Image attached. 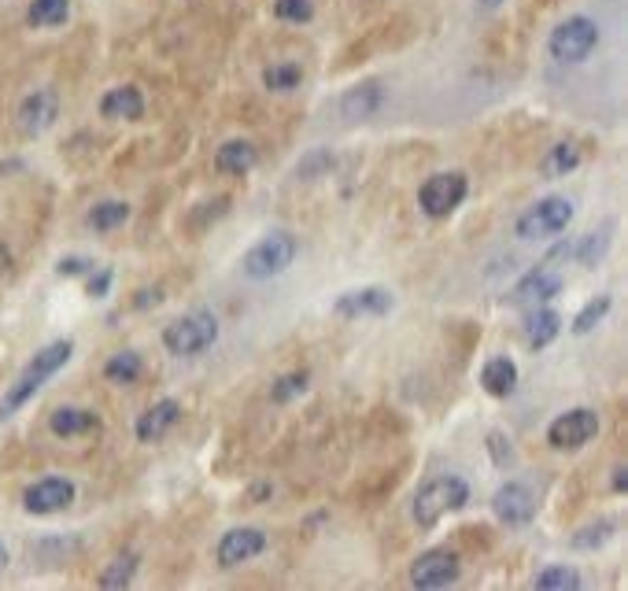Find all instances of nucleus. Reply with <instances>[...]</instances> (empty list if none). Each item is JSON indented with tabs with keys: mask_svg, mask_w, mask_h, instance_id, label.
<instances>
[{
	"mask_svg": "<svg viewBox=\"0 0 628 591\" xmlns=\"http://www.w3.org/2000/svg\"><path fill=\"white\" fill-rule=\"evenodd\" d=\"M532 588H540V591H577V588H584V580H580V573L573 566H547L544 573H536Z\"/></svg>",
	"mask_w": 628,
	"mask_h": 591,
	"instance_id": "nucleus-28",
	"label": "nucleus"
},
{
	"mask_svg": "<svg viewBox=\"0 0 628 591\" xmlns=\"http://www.w3.org/2000/svg\"><path fill=\"white\" fill-rule=\"evenodd\" d=\"M481 388L488 396L507 399L514 388H518V366L507 359V355H496L481 366Z\"/></svg>",
	"mask_w": 628,
	"mask_h": 591,
	"instance_id": "nucleus-20",
	"label": "nucleus"
},
{
	"mask_svg": "<svg viewBox=\"0 0 628 591\" xmlns=\"http://www.w3.org/2000/svg\"><path fill=\"white\" fill-rule=\"evenodd\" d=\"M599 433V414L588 407H573V411L558 414L551 429H547V444L555 451H580L592 436Z\"/></svg>",
	"mask_w": 628,
	"mask_h": 591,
	"instance_id": "nucleus-8",
	"label": "nucleus"
},
{
	"mask_svg": "<svg viewBox=\"0 0 628 591\" xmlns=\"http://www.w3.org/2000/svg\"><path fill=\"white\" fill-rule=\"evenodd\" d=\"M8 562H12V555H8V547H4V540H0V569H8Z\"/></svg>",
	"mask_w": 628,
	"mask_h": 591,
	"instance_id": "nucleus-40",
	"label": "nucleus"
},
{
	"mask_svg": "<svg viewBox=\"0 0 628 591\" xmlns=\"http://www.w3.org/2000/svg\"><path fill=\"white\" fill-rule=\"evenodd\" d=\"M218 340V318L211 311H189L163 329V348L174 359H196Z\"/></svg>",
	"mask_w": 628,
	"mask_h": 591,
	"instance_id": "nucleus-5",
	"label": "nucleus"
},
{
	"mask_svg": "<svg viewBox=\"0 0 628 591\" xmlns=\"http://www.w3.org/2000/svg\"><path fill=\"white\" fill-rule=\"evenodd\" d=\"M74 481L71 477H41L34 481L30 488L23 492V510L26 514H37V518H45V514H60L74 503Z\"/></svg>",
	"mask_w": 628,
	"mask_h": 591,
	"instance_id": "nucleus-10",
	"label": "nucleus"
},
{
	"mask_svg": "<svg viewBox=\"0 0 628 591\" xmlns=\"http://www.w3.org/2000/svg\"><path fill=\"white\" fill-rule=\"evenodd\" d=\"M141 370H145V362H141V355L137 351H115L108 362H104V377H108L111 385H133L137 377H141Z\"/></svg>",
	"mask_w": 628,
	"mask_h": 591,
	"instance_id": "nucleus-24",
	"label": "nucleus"
},
{
	"mask_svg": "<svg viewBox=\"0 0 628 591\" xmlns=\"http://www.w3.org/2000/svg\"><path fill=\"white\" fill-rule=\"evenodd\" d=\"M385 108V85L381 82H363L355 85V89H348L344 97H340L337 111L344 122H366L374 119L377 111Z\"/></svg>",
	"mask_w": 628,
	"mask_h": 591,
	"instance_id": "nucleus-16",
	"label": "nucleus"
},
{
	"mask_svg": "<svg viewBox=\"0 0 628 591\" xmlns=\"http://www.w3.org/2000/svg\"><path fill=\"white\" fill-rule=\"evenodd\" d=\"M466 193H470L466 174H459V170H440V174H433L429 181H422V189H418V207H422L429 218H447L459 211Z\"/></svg>",
	"mask_w": 628,
	"mask_h": 591,
	"instance_id": "nucleus-7",
	"label": "nucleus"
},
{
	"mask_svg": "<svg viewBox=\"0 0 628 591\" xmlns=\"http://www.w3.org/2000/svg\"><path fill=\"white\" fill-rule=\"evenodd\" d=\"M614 521H599V525H588V529H580L577 536H573V547L577 551H592V547H599V543H606L610 536H614Z\"/></svg>",
	"mask_w": 628,
	"mask_h": 591,
	"instance_id": "nucleus-35",
	"label": "nucleus"
},
{
	"mask_svg": "<svg viewBox=\"0 0 628 591\" xmlns=\"http://www.w3.org/2000/svg\"><path fill=\"white\" fill-rule=\"evenodd\" d=\"M71 355H74V340H52V344H45V348L37 351L34 359L26 362L23 374L15 377V385L4 392V399H0V422L12 418L15 411H23L26 403L49 385L67 362H71Z\"/></svg>",
	"mask_w": 628,
	"mask_h": 591,
	"instance_id": "nucleus-1",
	"label": "nucleus"
},
{
	"mask_svg": "<svg viewBox=\"0 0 628 591\" xmlns=\"http://www.w3.org/2000/svg\"><path fill=\"white\" fill-rule=\"evenodd\" d=\"M569 222H573V200H566V196H544L529 211H521V218L514 222V233L525 244H540L558 237V233H566Z\"/></svg>",
	"mask_w": 628,
	"mask_h": 591,
	"instance_id": "nucleus-6",
	"label": "nucleus"
},
{
	"mask_svg": "<svg viewBox=\"0 0 628 591\" xmlns=\"http://www.w3.org/2000/svg\"><path fill=\"white\" fill-rule=\"evenodd\" d=\"M296 252H300V244H296V237H292L289 230L266 233L263 241H255L252 248L244 252V259H241L244 278H252V281L278 278V274H285V270L292 266Z\"/></svg>",
	"mask_w": 628,
	"mask_h": 591,
	"instance_id": "nucleus-4",
	"label": "nucleus"
},
{
	"mask_svg": "<svg viewBox=\"0 0 628 591\" xmlns=\"http://www.w3.org/2000/svg\"><path fill=\"white\" fill-rule=\"evenodd\" d=\"M599 41H603V26L592 15H569L547 37V56L562 67H577L599 49Z\"/></svg>",
	"mask_w": 628,
	"mask_h": 591,
	"instance_id": "nucleus-3",
	"label": "nucleus"
},
{
	"mask_svg": "<svg viewBox=\"0 0 628 591\" xmlns=\"http://www.w3.org/2000/svg\"><path fill=\"white\" fill-rule=\"evenodd\" d=\"M100 418L93 411H85V407H60V411H52L49 418V429L63 440H74V436H85V433H97Z\"/></svg>",
	"mask_w": 628,
	"mask_h": 591,
	"instance_id": "nucleus-22",
	"label": "nucleus"
},
{
	"mask_svg": "<svg viewBox=\"0 0 628 591\" xmlns=\"http://www.w3.org/2000/svg\"><path fill=\"white\" fill-rule=\"evenodd\" d=\"M108 289H111V270H108V266L89 270V285H85V292H89L93 300H100V296H108Z\"/></svg>",
	"mask_w": 628,
	"mask_h": 591,
	"instance_id": "nucleus-37",
	"label": "nucleus"
},
{
	"mask_svg": "<svg viewBox=\"0 0 628 591\" xmlns=\"http://www.w3.org/2000/svg\"><path fill=\"white\" fill-rule=\"evenodd\" d=\"M71 19V0H30L26 8V23L34 30H52Z\"/></svg>",
	"mask_w": 628,
	"mask_h": 591,
	"instance_id": "nucleus-23",
	"label": "nucleus"
},
{
	"mask_svg": "<svg viewBox=\"0 0 628 591\" xmlns=\"http://www.w3.org/2000/svg\"><path fill=\"white\" fill-rule=\"evenodd\" d=\"M562 333V314L551 311V307H544V303H536L529 314H525V344L529 348H547L551 340Z\"/></svg>",
	"mask_w": 628,
	"mask_h": 591,
	"instance_id": "nucleus-19",
	"label": "nucleus"
},
{
	"mask_svg": "<svg viewBox=\"0 0 628 591\" xmlns=\"http://www.w3.org/2000/svg\"><path fill=\"white\" fill-rule=\"evenodd\" d=\"M274 15L281 23H311L314 19V0H274Z\"/></svg>",
	"mask_w": 628,
	"mask_h": 591,
	"instance_id": "nucleus-33",
	"label": "nucleus"
},
{
	"mask_svg": "<svg viewBox=\"0 0 628 591\" xmlns=\"http://www.w3.org/2000/svg\"><path fill=\"white\" fill-rule=\"evenodd\" d=\"M577 167H580V152L577 145H569V141L551 148L544 156V163H540V170H544L547 178H566V174H573Z\"/></svg>",
	"mask_w": 628,
	"mask_h": 591,
	"instance_id": "nucleus-27",
	"label": "nucleus"
},
{
	"mask_svg": "<svg viewBox=\"0 0 628 591\" xmlns=\"http://www.w3.org/2000/svg\"><path fill=\"white\" fill-rule=\"evenodd\" d=\"M625 488H628V470L625 466H617L614 470V492H625Z\"/></svg>",
	"mask_w": 628,
	"mask_h": 591,
	"instance_id": "nucleus-39",
	"label": "nucleus"
},
{
	"mask_svg": "<svg viewBox=\"0 0 628 591\" xmlns=\"http://www.w3.org/2000/svg\"><path fill=\"white\" fill-rule=\"evenodd\" d=\"M307 385H311V374H307V370H292V374L278 377V381L270 385V399H274V403H292V399H300L303 392H307Z\"/></svg>",
	"mask_w": 628,
	"mask_h": 591,
	"instance_id": "nucleus-30",
	"label": "nucleus"
},
{
	"mask_svg": "<svg viewBox=\"0 0 628 591\" xmlns=\"http://www.w3.org/2000/svg\"><path fill=\"white\" fill-rule=\"evenodd\" d=\"M56 119H60V97H56L52 89H34V93L19 104V115H15V122H19V130H23L26 137L49 133L52 126H56Z\"/></svg>",
	"mask_w": 628,
	"mask_h": 591,
	"instance_id": "nucleus-13",
	"label": "nucleus"
},
{
	"mask_svg": "<svg viewBox=\"0 0 628 591\" xmlns=\"http://www.w3.org/2000/svg\"><path fill=\"white\" fill-rule=\"evenodd\" d=\"M300 82H303V67L292 60L270 63L263 71V85L270 93H292V89H300Z\"/></svg>",
	"mask_w": 628,
	"mask_h": 591,
	"instance_id": "nucleus-25",
	"label": "nucleus"
},
{
	"mask_svg": "<svg viewBox=\"0 0 628 591\" xmlns=\"http://www.w3.org/2000/svg\"><path fill=\"white\" fill-rule=\"evenodd\" d=\"M459 573H462L459 555H455V551H444V547H433V551H425V555L414 558L411 584L414 588H422V591H436V588L455 584Z\"/></svg>",
	"mask_w": 628,
	"mask_h": 591,
	"instance_id": "nucleus-9",
	"label": "nucleus"
},
{
	"mask_svg": "<svg viewBox=\"0 0 628 591\" xmlns=\"http://www.w3.org/2000/svg\"><path fill=\"white\" fill-rule=\"evenodd\" d=\"M126 218H130V207L122 204V200H104V204H97L89 211V230L111 233V230H119Z\"/></svg>",
	"mask_w": 628,
	"mask_h": 591,
	"instance_id": "nucleus-26",
	"label": "nucleus"
},
{
	"mask_svg": "<svg viewBox=\"0 0 628 591\" xmlns=\"http://www.w3.org/2000/svg\"><path fill=\"white\" fill-rule=\"evenodd\" d=\"M133 577H137V555L126 551V555L111 558L104 573H100V588H130Z\"/></svg>",
	"mask_w": 628,
	"mask_h": 591,
	"instance_id": "nucleus-29",
	"label": "nucleus"
},
{
	"mask_svg": "<svg viewBox=\"0 0 628 591\" xmlns=\"http://www.w3.org/2000/svg\"><path fill=\"white\" fill-rule=\"evenodd\" d=\"M606 314H610V296H595V300L588 303V307H584L577 318H573V333H577V337H588V333H592V329L603 322Z\"/></svg>",
	"mask_w": 628,
	"mask_h": 591,
	"instance_id": "nucleus-32",
	"label": "nucleus"
},
{
	"mask_svg": "<svg viewBox=\"0 0 628 591\" xmlns=\"http://www.w3.org/2000/svg\"><path fill=\"white\" fill-rule=\"evenodd\" d=\"M562 285H566V278H562L551 263H544V266H536V270H529V274L507 292V303L510 307H536V303L555 300L558 292H562Z\"/></svg>",
	"mask_w": 628,
	"mask_h": 591,
	"instance_id": "nucleus-11",
	"label": "nucleus"
},
{
	"mask_svg": "<svg viewBox=\"0 0 628 591\" xmlns=\"http://www.w3.org/2000/svg\"><path fill=\"white\" fill-rule=\"evenodd\" d=\"M93 270V259H85V255H67L56 263V274L60 278H78V274H89Z\"/></svg>",
	"mask_w": 628,
	"mask_h": 591,
	"instance_id": "nucleus-36",
	"label": "nucleus"
},
{
	"mask_svg": "<svg viewBox=\"0 0 628 591\" xmlns=\"http://www.w3.org/2000/svg\"><path fill=\"white\" fill-rule=\"evenodd\" d=\"M477 4H481L484 12H496V8H499V4H503V0H477Z\"/></svg>",
	"mask_w": 628,
	"mask_h": 591,
	"instance_id": "nucleus-41",
	"label": "nucleus"
},
{
	"mask_svg": "<svg viewBox=\"0 0 628 591\" xmlns=\"http://www.w3.org/2000/svg\"><path fill=\"white\" fill-rule=\"evenodd\" d=\"M100 115L108 122H137L145 115V93L137 85H115L100 97Z\"/></svg>",
	"mask_w": 628,
	"mask_h": 591,
	"instance_id": "nucleus-18",
	"label": "nucleus"
},
{
	"mask_svg": "<svg viewBox=\"0 0 628 591\" xmlns=\"http://www.w3.org/2000/svg\"><path fill=\"white\" fill-rule=\"evenodd\" d=\"M259 163V152H255L252 141H241V137H233V141H226V145L215 152V170L218 174H248V170Z\"/></svg>",
	"mask_w": 628,
	"mask_h": 591,
	"instance_id": "nucleus-21",
	"label": "nucleus"
},
{
	"mask_svg": "<svg viewBox=\"0 0 628 591\" xmlns=\"http://www.w3.org/2000/svg\"><path fill=\"white\" fill-rule=\"evenodd\" d=\"M606 237H610V226H603L599 233L580 237V241H577V263H584V266L599 263V259H603V252H606Z\"/></svg>",
	"mask_w": 628,
	"mask_h": 591,
	"instance_id": "nucleus-34",
	"label": "nucleus"
},
{
	"mask_svg": "<svg viewBox=\"0 0 628 591\" xmlns=\"http://www.w3.org/2000/svg\"><path fill=\"white\" fill-rule=\"evenodd\" d=\"M266 551V532L263 529H252V525H244V529H230L222 540H218V566L222 569H237L244 562H252Z\"/></svg>",
	"mask_w": 628,
	"mask_h": 591,
	"instance_id": "nucleus-12",
	"label": "nucleus"
},
{
	"mask_svg": "<svg viewBox=\"0 0 628 591\" xmlns=\"http://www.w3.org/2000/svg\"><path fill=\"white\" fill-rule=\"evenodd\" d=\"M470 503V484L462 481L459 473H440L433 481H425L418 492H414V521L418 529H433L436 521L444 514H455Z\"/></svg>",
	"mask_w": 628,
	"mask_h": 591,
	"instance_id": "nucleus-2",
	"label": "nucleus"
},
{
	"mask_svg": "<svg viewBox=\"0 0 628 591\" xmlns=\"http://www.w3.org/2000/svg\"><path fill=\"white\" fill-rule=\"evenodd\" d=\"M178 418H182V407H178V399H159V403H152L141 418H137V425H133V433H137V440L141 444H156V440H163V436L178 425Z\"/></svg>",
	"mask_w": 628,
	"mask_h": 591,
	"instance_id": "nucleus-17",
	"label": "nucleus"
},
{
	"mask_svg": "<svg viewBox=\"0 0 628 591\" xmlns=\"http://www.w3.org/2000/svg\"><path fill=\"white\" fill-rule=\"evenodd\" d=\"M492 510H496V518L503 521V525H514V529H518V525H529V521L536 518V492H532L529 484L507 481L492 495Z\"/></svg>",
	"mask_w": 628,
	"mask_h": 591,
	"instance_id": "nucleus-14",
	"label": "nucleus"
},
{
	"mask_svg": "<svg viewBox=\"0 0 628 591\" xmlns=\"http://www.w3.org/2000/svg\"><path fill=\"white\" fill-rule=\"evenodd\" d=\"M159 296H163V292L159 289H152V292H137V303H133V307H137V311H145V307H156L159 303Z\"/></svg>",
	"mask_w": 628,
	"mask_h": 591,
	"instance_id": "nucleus-38",
	"label": "nucleus"
},
{
	"mask_svg": "<svg viewBox=\"0 0 628 591\" xmlns=\"http://www.w3.org/2000/svg\"><path fill=\"white\" fill-rule=\"evenodd\" d=\"M392 292L381 289V285H366V289H351V292H340L337 303H333V311L340 318H381V314L392 311Z\"/></svg>",
	"mask_w": 628,
	"mask_h": 591,
	"instance_id": "nucleus-15",
	"label": "nucleus"
},
{
	"mask_svg": "<svg viewBox=\"0 0 628 591\" xmlns=\"http://www.w3.org/2000/svg\"><path fill=\"white\" fill-rule=\"evenodd\" d=\"M333 163H337V156H333L329 148H314V152H307V156L296 163V178H300V181L322 178V174H329V170H333Z\"/></svg>",
	"mask_w": 628,
	"mask_h": 591,
	"instance_id": "nucleus-31",
	"label": "nucleus"
}]
</instances>
